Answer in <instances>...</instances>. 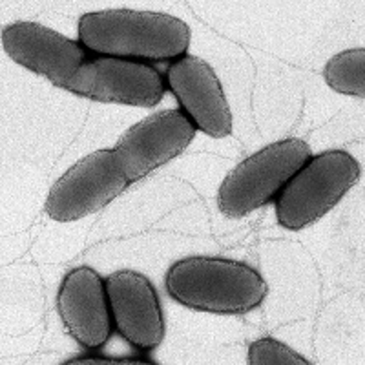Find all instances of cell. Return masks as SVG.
Instances as JSON below:
<instances>
[{
	"mask_svg": "<svg viewBox=\"0 0 365 365\" xmlns=\"http://www.w3.org/2000/svg\"><path fill=\"white\" fill-rule=\"evenodd\" d=\"M2 46L21 66L63 88L86 61L83 44L37 22H15L2 31Z\"/></svg>",
	"mask_w": 365,
	"mask_h": 365,
	"instance_id": "30bf717a",
	"label": "cell"
},
{
	"mask_svg": "<svg viewBox=\"0 0 365 365\" xmlns=\"http://www.w3.org/2000/svg\"><path fill=\"white\" fill-rule=\"evenodd\" d=\"M57 309L64 327L86 349L108 341L112 332L106 282L97 270L77 267L64 276L57 294Z\"/></svg>",
	"mask_w": 365,
	"mask_h": 365,
	"instance_id": "8fae6325",
	"label": "cell"
},
{
	"mask_svg": "<svg viewBox=\"0 0 365 365\" xmlns=\"http://www.w3.org/2000/svg\"><path fill=\"white\" fill-rule=\"evenodd\" d=\"M130 182L113 150H97L75 163L51 187L46 212L55 221H75L112 203Z\"/></svg>",
	"mask_w": 365,
	"mask_h": 365,
	"instance_id": "5b68a950",
	"label": "cell"
},
{
	"mask_svg": "<svg viewBox=\"0 0 365 365\" xmlns=\"http://www.w3.org/2000/svg\"><path fill=\"white\" fill-rule=\"evenodd\" d=\"M247 361L250 365H309L307 358L274 338H259L250 344Z\"/></svg>",
	"mask_w": 365,
	"mask_h": 365,
	"instance_id": "4fadbf2b",
	"label": "cell"
},
{
	"mask_svg": "<svg viewBox=\"0 0 365 365\" xmlns=\"http://www.w3.org/2000/svg\"><path fill=\"white\" fill-rule=\"evenodd\" d=\"M63 88L88 99L145 108L161 103L165 96V81L154 66L110 55L86 58Z\"/></svg>",
	"mask_w": 365,
	"mask_h": 365,
	"instance_id": "8992f818",
	"label": "cell"
},
{
	"mask_svg": "<svg viewBox=\"0 0 365 365\" xmlns=\"http://www.w3.org/2000/svg\"><path fill=\"white\" fill-rule=\"evenodd\" d=\"M166 81L195 128L216 139L230 135L232 113L210 64L194 55H182L170 63Z\"/></svg>",
	"mask_w": 365,
	"mask_h": 365,
	"instance_id": "9c48e42d",
	"label": "cell"
},
{
	"mask_svg": "<svg viewBox=\"0 0 365 365\" xmlns=\"http://www.w3.org/2000/svg\"><path fill=\"white\" fill-rule=\"evenodd\" d=\"M106 282L112 324L139 351H152L165 338V316L158 291L145 274L117 270Z\"/></svg>",
	"mask_w": 365,
	"mask_h": 365,
	"instance_id": "ba28073f",
	"label": "cell"
},
{
	"mask_svg": "<svg viewBox=\"0 0 365 365\" xmlns=\"http://www.w3.org/2000/svg\"><path fill=\"white\" fill-rule=\"evenodd\" d=\"M148 360L141 358H101V356H79L64 361V365H145Z\"/></svg>",
	"mask_w": 365,
	"mask_h": 365,
	"instance_id": "5bb4252c",
	"label": "cell"
},
{
	"mask_svg": "<svg viewBox=\"0 0 365 365\" xmlns=\"http://www.w3.org/2000/svg\"><path fill=\"white\" fill-rule=\"evenodd\" d=\"M325 83L338 93L365 97V50H347L334 55L324 71Z\"/></svg>",
	"mask_w": 365,
	"mask_h": 365,
	"instance_id": "7c38bea8",
	"label": "cell"
},
{
	"mask_svg": "<svg viewBox=\"0 0 365 365\" xmlns=\"http://www.w3.org/2000/svg\"><path fill=\"white\" fill-rule=\"evenodd\" d=\"M311 158V146L296 137L265 146L225 178L217 207L228 217H243L265 207Z\"/></svg>",
	"mask_w": 365,
	"mask_h": 365,
	"instance_id": "277c9868",
	"label": "cell"
},
{
	"mask_svg": "<svg viewBox=\"0 0 365 365\" xmlns=\"http://www.w3.org/2000/svg\"><path fill=\"white\" fill-rule=\"evenodd\" d=\"M166 292L178 303L212 314H245L265 299L269 285L247 263L227 257L190 256L165 276Z\"/></svg>",
	"mask_w": 365,
	"mask_h": 365,
	"instance_id": "7a4b0ae2",
	"label": "cell"
},
{
	"mask_svg": "<svg viewBox=\"0 0 365 365\" xmlns=\"http://www.w3.org/2000/svg\"><path fill=\"white\" fill-rule=\"evenodd\" d=\"M190 37L187 22L168 13L106 9L79 19L84 50L130 61H174L188 50Z\"/></svg>",
	"mask_w": 365,
	"mask_h": 365,
	"instance_id": "6da1fadb",
	"label": "cell"
},
{
	"mask_svg": "<svg viewBox=\"0 0 365 365\" xmlns=\"http://www.w3.org/2000/svg\"><path fill=\"white\" fill-rule=\"evenodd\" d=\"M194 135L195 126L187 113L163 110L126 130L113 152L128 182H135L182 154Z\"/></svg>",
	"mask_w": 365,
	"mask_h": 365,
	"instance_id": "52a82bcc",
	"label": "cell"
},
{
	"mask_svg": "<svg viewBox=\"0 0 365 365\" xmlns=\"http://www.w3.org/2000/svg\"><path fill=\"white\" fill-rule=\"evenodd\" d=\"M361 166L344 150L309 159L276 197V217L283 228L299 230L325 216L358 182Z\"/></svg>",
	"mask_w": 365,
	"mask_h": 365,
	"instance_id": "3957f363",
	"label": "cell"
}]
</instances>
